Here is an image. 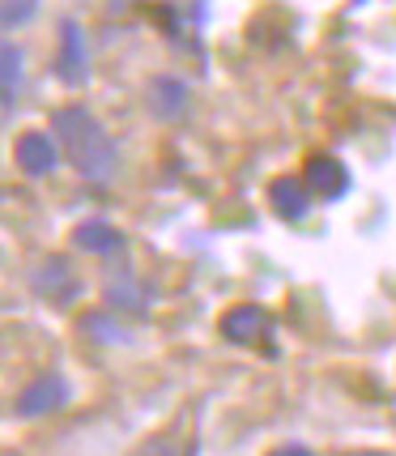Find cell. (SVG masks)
I'll list each match as a JSON object with an SVG mask.
<instances>
[{
    "label": "cell",
    "instance_id": "obj_1",
    "mask_svg": "<svg viewBox=\"0 0 396 456\" xmlns=\"http://www.w3.org/2000/svg\"><path fill=\"white\" fill-rule=\"evenodd\" d=\"M52 128H56L60 150L69 154V162L77 167L81 179H90V183H111L116 179V171H119L116 141L107 137V128L81 102L60 107L56 116H52Z\"/></svg>",
    "mask_w": 396,
    "mask_h": 456
},
{
    "label": "cell",
    "instance_id": "obj_2",
    "mask_svg": "<svg viewBox=\"0 0 396 456\" xmlns=\"http://www.w3.org/2000/svg\"><path fill=\"white\" fill-rule=\"evenodd\" d=\"M30 290H35L43 303H52V307H69V303L81 295V281H77L73 265H69L64 256H47L43 265H35Z\"/></svg>",
    "mask_w": 396,
    "mask_h": 456
},
{
    "label": "cell",
    "instance_id": "obj_3",
    "mask_svg": "<svg viewBox=\"0 0 396 456\" xmlns=\"http://www.w3.org/2000/svg\"><path fill=\"white\" fill-rule=\"evenodd\" d=\"M64 405H69V379L56 376V371H43V376H35L18 393V414L21 418L56 414V410H64Z\"/></svg>",
    "mask_w": 396,
    "mask_h": 456
},
{
    "label": "cell",
    "instance_id": "obj_4",
    "mask_svg": "<svg viewBox=\"0 0 396 456\" xmlns=\"http://www.w3.org/2000/svg\"><path fill=\"white\" fill-rule=\"evenodd\" d=\"M56 73L69 86H81L90 77V47H85V30L81 21H60V52H56Z\"/></svg>",
    "mask_w": 396,
    "mask_h": 456
},
{
    "label": "cell",
    "instance_id": "obj_5",
    "mask_svg": "<svg viewBox=\"0 0 396 456\" xmlns=\"http://www.w3.org/2000/svg\"><path fill=\"white\" fill-rule=\"evenodd\" d=\"M303 183H307L311 197L337 200V197H345V188H350V171H345V162L333 159V154H311L307 167H303Z\"/></svg>",
    "mask_w": 396,
    "mask_h": 456
},
{
    "label": "cell",
    "instance_id": "obj_6",
    "mask_svg": "<svg viewBox=\"0 0 396 456\" xmlns=\"http://www.w3.org/2000/svg\"><path fill=\"white\" fill-rule=\"evenodd\" d=\"M218 329H222V338L235 341V346H256L269 333V312L256 307V303H235L230 312H222Z\"/></svg>",
    "mask_w": 396,
    "mask_h": 456
},
{
    "label": "cell",
    "instance_id": "obj_7",
    "mask_svg": "<svg viewBox=\"0 0 396 456\" xmlns=\"http://www.w3.org/2000/svg\"><path fill=\"white\" fill-rule=\"evenodd\" d=\"M13 159H18V171L30 179H43L56 171L60 162V150L56 141L47 137V133H21L18 145H13Z\"/></svg>",
    "mask_w": 396,
    "mask_h": 456
},
{
    "label": "cell",
    "instance_id": "obj_8",
    "mask_svg": "<svg viewBox=\"0 0 396 456\" xmlns=\"http://www.w3.org/2000/svg\"><path fill=\"white\" fill-rule=\"evenodd\" d=\"M188 102H192V94H188V86L179 77L158 73V77L145 81V107H150L154 119H179L188 111Z\"/></svg>",
    "mask_w": 396,
    "mask_h": 456
},
{
    "label": "cell",
    "instance_id": "obj_9",
    "mask_svg": "<svg viewBox=\"0 0 396 456\" xmlns=\"http://www.w3.org/2000/svg\"><path fill=\"white\" fill-rule=\"evenodd\" d=\"M307 200H311V192H307V183H298L295 175H278L269 183V205H273V214L286 222L303 218V214H307Z\"/></svg>",
    "mask_w": 396,
    "mask_h": 456
},
{
    "label": "cell",
    "instance_id": "obj_10",
    "mask_svg": "<svg viewBox=\"0 0 396 456\" xmlns=\"http://www.w3.org/2000/svg\"><path fill=\"white\" fill-rule=\"evenodd\" d=\"M73 243H77L81 252H94V256H111V252H119V248H124V235H119L111 222L90 218V222H81L77 231H73Z\"/></svg>",
    "mask_w": 396,
    "mask_h": 456
},
{
    "label": "cell",
    "instance_id": "obj_11",
    "mask_svg": "<svg viewBox=\"0 0 396 456\" xmlns=\"http://www.w3.org/2000/svg\"><path fill=\"white\" fill-rule=\"evenodd\" d=\"M107 303H111L116 312H145V307H150V290H145L137 278L119 273V278L107 281Z\"/></svg>",
    "mask_w": 396,
    "mask_h": 456
},
{
    "label": "cell",
    "instance_id": "obj_12",
    "mask_svg": "<svg viewBox=\"0 0 396 456\" xmlns=\"http://www.w3.org/2000/svg\"><path fill=\"white\" fill-rule=\"evenodd\" d=\"M21 73H26V56H21V47L18 43L0 39V86H4V90H18Z\"/></svg>",
    "mask_w": 396,
    "mask_h": 456
},
{
    "label": "cell",
    "instance_id": "obj_13",
    "mask_svg": "<svg viewBox=\"0 0 396 456\" xmlns=\"http://www.w3.org/2000/svg\"><path fill=\"white\" fill-rule=\"evenodd\" d=\"M81 333L94 338V341H111V346H119V341H124V324H116L107 312H90V316H81Z\"/></svg>",
    "mask_w": 396,
    "mask_h": 456
},
{
    "label": "cell",
    "instance_id": "obj_14",
    "mask_svg": "<svg viewBox=\"0 0 396 456\" xmlns=\"http://www.w3.org/2000/svg\"><path fill=\"white\" fill-rule=\"evenodd\" d=\"M39 0H0V30H18L26 21H35Z\"/></svg>",
    "mask_w": 396,
    "mask_h": 456
},
{
    "label": "cell",
    "instance_id": "obj_15",
    "mask_svg": "<svg viewBox=\"0 0 396 456\" xmlns=\"http://www.w3.org/2000/svg\"><path fill=\"white\" fill-rule=\"evenodd\" d=\"M9 111H13V94H9V90L0 86V124L9 119Z\"/></svg>",
    "mask_w": 396,
    "mask_h": 456
}]
</instances>
